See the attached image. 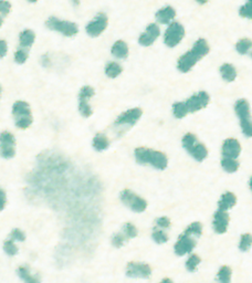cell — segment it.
Returning a JSON list of instances; mask_svg holds the SVG:
<instances>
[{"mask_svg": "<svg viewBox=\"0 0 252 283\" xmlns=\"http://www.w3.org/2000/svg\"><path fill=\"white\" fill-rule=\"evenodd\" d=\"M209 45L205 39H198L194 43V46L186 53L183 54L177 62V67L180 72L187 73L192 67L196 66V63L200 61L204 57L209 53Z\"/></svg>", "mask_w": 252, "mask_h": 283, "instance_id": "cell-1", "label": "cell"}, {"mask_svg": "<svg viewBox=\"0 0 252 283\" xmlns=\"http://www.w3.org/2000/svg\"><path fill=\"white\" fill-rule=\"evenodd\" d=\"M135 159L141 165H151L156 169L163 170L168 165V158L159 150H154L146 147H139L135 150Z\"/></svg>", "mask_w": 252, "mask_h": 283, "instance_id": "cell-2", "label": "cell"}, {"mask_svg": "<svg viewBox=\"0 0 252 283\" xmlns=\"http://www.w3.org/2000/svg\"><path fill=\"white\" fill-rule=\"evenodd\" d=\"M183 146L190 156L197 162H203L208 156V150L205 144L200 143L195 134L187 133L183 137Z\"/></svg>", "mask_w": 252, "mask_h": 283, "instance_id": "cell-3", "label": "cell"}, {"mask_svg": "<svg viewBox=\"0 0 252 283\" xmlns=\"http://www.w3.org/2000/svg\"><path fill=\"white\" fill-rule=\"evenodd\" d=\"M235 111L239 118L243 135L247 137H252V117L249 102L246 99L238 100L235 104Z\"/></svg>", "mask_w": 252, "mask_h": 283, "instance_id": "cell-4", "label": "cell"}, {"mask_svg": "<svg viewBox=\"0 0 252 283\" xmlns=\"http://www.w3.org/2000/svg\"><path fill=\"white\" fill-rule=\"evenodd\" d=\"M13 114L15 123L17 127L26 130L32 124V114H31L30 106L25 101H17L13 106Z\"/></svg>", "mask_w": 252, "mask_h": 283, "instance_id": "cell-5", "label": "cell"}, {"mask_svg": "<svg viewBox=\"0 0 252 283\" xmlns=\"http://www.w3.org/2000/svg\"><path fill=\"white\" fill-rule=\"evenodd\" d=\"M46 26L50 30L57 31L59 33H62L65 37H73L79 33V28L74 22L68 21V20H61L56 17H50L47 20Z\"/></svg>", "mask_w": 252, "mask_h": 283, "instance_id": "cell-6", "label": "cell"}, {"mask_svg": "<svg viewBox=\"0 0 252 283\" xmlns=\"http://www.w3.org/2000/svg\"><path fill=\"white\" fill-rule=\"evenodd\" d=\"M185 37V28L179 22L173 21L169 23L168 28L165 31L164 42L168 48H174L178 46Z\"/></svg>", "mask_w": 252, "mask_h": 283, "instance_id": "cell-7", "label": "cell"}, {"mask_svg": "<svg viewBox=\"0 0 252 283\" xmlns=\"http://www.w3.org/2000/svg\"><path fill=\"white\" fill-rule=\"evenodd\" d=\"M121 200L125 206H127L129 209L135 211V213H143L147 208L146 200L129 189H125L122 191Z\"/></svg>", "mask_w": 252, "mask_h": 283, "instance_id": "cell-8", "label": "cell"}, {"mask_svg": "<svg viewBox=\"0 0 252 283\" xmlns=\"http://www.w3.org/2000/svg\"><path fill=\"white\" fill-rule=\"evenodd\" d=\"M209 101H210L209 94L205 92V91H200V92L196 93L192 95V97L187 99L186 101H185V105H186L188 114L196 113L198 112V111L205 109V107L209 104Z\"/></svg>", "mask_w": 252, "mask_h": 283, "instance_id": "cell-9", "label": "cell"}, {"mask_svg": "<svg viewBox=\"0 0 252 283\" xmlns=\"http://www.w3.org/2000/svg\"><path fill=\"white\" fill-rule=\"evenodd\" d=\"M95 91L92 86L85 85L81 89L80 94H79V111L82 117H90L93 113L91 105L89 104V100L94 97Z\"/></svg>", "mask_w": 252, "mask_h": 283, "instance_id": "cell-10", "label": "cell"}, {"mask_svg": "<svg viewBox=\"0 0 252 283\" xmlns=\"http://www.w3.org/2000/svg\"><path fill=\"white\" fill-rule=\"evenodd\" d=\"M109 25V19L108 16L103 13L98 14L95 18L89 22V25L86 26L85 30L86 33H88L90 37H98V35L103 33V31H105L106 28Z\"/></svg>", "mask_w": 252, "mask_h": 283, "instance_id": "cell-11", "label": "cell"}, {"mask_svg": "<svg viewBox=\"0 0 252 283\" xmlns=\"http://www.w3.org/2000/svg\"><path fill=\"white\" fill-rule=\"evenodd\" d=\"M0 155L3 158H13L16 155V138L10 132L0 134Z\"/></svg>", "mask_w": 252, "mask_h": 283, "instance_id": "cell-12", "label": "cell"}, {"mask_svg": "<svg viewBox=\"0 0 252 283\" xmlns=\"http://www.w3.org/2000/svg\"><path fill=\"white\" fill-rule=\"evenodd\" d=\"M197 245L196 238L190 236L186 233H184L182 236H179L178 240L175 244L174 250L177 256H185V254L190 253Z\"/></svg>", "mask_w": 252, "mask_h": 283, "instance_id": "cell-13", "label": "cell"}, {"mask_svg": "<svg viewBox=\"0 0 252 283\" xmlns=\"http://www.w3.org/2000/svg\"><path fill=\"white\" fill-rule=\"evenodd\" d=\"M142 114H143V111L139 109V107H134V109L127 110L126 112L122 113L120 117L116 118L114 125L119 126V127H123V126L129 127V126L135 125L142 117Z\"/></svg>", "mask_w": 252, "mask_h": 283, "instance_id": "cell-14", "label": "cell"}, {"mask_svg": "<svg viewBox=\"0 0 252 283\" xmlns=\"http://www.w3.org/2000/svg\"><path fill=\"white\" fill-rule=\"evenodd\" d=\"M126 274L129 278H140L146 279L152 274L151 266L142 262H129L126 266Z\"/></svg>", "mask_w": 252, "mask_h": 283, "instance_id": "cell-15", "label": "cell"}, {"mask_svg": "<svg viewBox=\"0 0 252 283\" xmlns=\"http://www.w3.org/2000/svg\"><path fill=\"white\" fill-rule=\"evenodd\" d=\"M160 34V29L158 25L156 23H151L145 30L144 33L141 34V37L139 38V42L141 46L143 47H149L152 46L153 43L156 41V39L159 37Z\"/></svg>", "mask_w": 252, "mask_h": 283, "instance_id": "cell-16", "label": "cell"}, {"mask_svg": "<svg viewBox=\"0 0 252 283\" xmlns=\"http://www.w3.org/2000/svg\"><path fill=\"white\" fill-rule=\"evenodd\" d=\"M222 156L226 158L237 159L241 153V145L238 139L227 138L222 144Z\"/></svg>", "mask_w": 252, "mask_h": 283, "instance_id": "cell-17", "label": "cell"}, {"mask_svg": "<svg viewBox=\"0 0 252 283\" xmlns=\"http://www.w3.org/2000/svg\"><path fill=\"white\" fill-rule=\"evenodd\" d=\"M212 225H214V230L217 233H226L228 229V226H229V215H228L227 211L219 210V209L216 211Z\"/></svg>", "mask_w": 252, "mask_h": 283, "instance_id": "cell-18", "label": "cell"}, {"mask_svg": "<svg viewBox=\"0 0 252 283\" xmlns=\"http://www.w3.org/2000/svg\"><path fill=\"white\" fill-rule=\"evenodd\" d=\"M176 17V10L171 6L164 7L156 13V20L161 25H169L174 21Z\"/></svg>", "mask_w": 252, "mask_h": 283, "instance_id": "cell-19", "label": "cell"}, {"mask_svg": "<svg viewBox=\"0 0 252 283\" xmlns=\"http://www.w3.org/2000/svg\"><path fill=\"white\" fill-rule=\"evenodd\" d=\"M236 202H237V197H236V195L230 193V191H227V193H224L221 198H220V200L218 202V209L227 211L231 209L232 207L236 205Z\"/></svg>", "mask_w": 252, "mask_h": 283, "instance_id": "cell-20", "label": "cell"}, {"mask_svg": "<svg viewBox=\"0 0 252 283\" xmlns=\"http://www.w3.org/2000/svg\"><path fill=\"white\" fill-rule=\"evenodd\" d=\"M35 40V34L32 30L27 29L23 30L19 35V42H20V48L25 50H28L29 48L32 47Z\"/></svg>", "mask_w": 252, "mask_h": 283, "instance_id": "cell-21", "label": "cell"}, {"mask_svg": "<svg viewBox=\"0 0 252 283\" xmlns=\"http://www.w3.org/2000/svg\"><path fill=\"white\" fill-rule=\"evenodd\" d=\"M220 74L226 82H234L237 78V70L230 63H224L220 67Z\"/></svg>", "mask_w": 252, "mask_h": 283, "instance_id": "cell-22", "label": "cell"}, {"mask_svg": "<svg viewBox=\"0 0 252 283\" xmlns=\"http://www.w3.org/2000/svg\"><path fill=\"white\" fill-rule=\"evenodd\" d=\"M111 52L117 59H125L128 55V46L124 41L119 40L113 45Z\"/></svg>", "mask_w": 252, "mask_h": 283, "instance_id": "cell-23", "label": "cell"}, {"mask_svg": "<svg viewBox=\"0 0 252 283\" xmlns=\"http://www.w3.org/2000/svg\"><path fill=\"white\" fill-rule=\"evenodd\" d=\"M110 146V139L104 133H97L93 138V147L97 151H103Z\"/></svg>", "mask_w": 252, "mask_h": 283, "instance_id": "cell-24", "label": "cell"}, {"mask_svg": "<svg viewBox=\"0 0 252 283\" xmlns=\"http://www.w3.org/2000/svg\"><path fill=\"white\" fill-rule=\"evenodd\" d=\"M18 274L25 283H40V279L37 276H33V274L30 272V269L28 266H20V268L18 269Z\"/></svg>", "mask_w": 252, "mask_h": 283, "instance_id": "cell-25", "label": "cell"}, {"mask_svg": "<svg viewBox=\"0 0 252 283\" xmlns=\"http://www.w3.org/2000/svg\"><path fill=\"white\" fill-rule=\"evenodd\" d=\"M221 166L223 170H226L227 173H235V171H237L239 169L240 164L237 159L222 157Z\"/></svg>", "mask_w": 252, "mask_h": 283, "instance_id": "cell-26", "label": "cell"}, {"mask_svg": "<svg viewBox=\"0 0 252 283\" xmlns=\"http://www.w3.org/2000/svg\"><path fill=\"white\" fill-rule=\"evenodd\" d=\"M122 71H123V69H122L120 63H117V62H110L108 63V66L105 67V73L109 78H111V79L119 77V75L122 73Z\"/></svg>", "mask_w": 252, "mask_h": 283, "instance_id": "cell-27", "label": "cell"}, {"mask_svg": "<svg viewBox=\"0 0 252 283\" xmlns=\"http://www.w3.org/2000/svg\"><path fill=\"white\" fill-rule=\"evenodd\" d=\"M236 50L240 54H248L252 50V40L247 38L239 40L236 45Z\"/></svg>", "mask_w": 252, "mask_h": 283, "instance_id": "cell-28", "label": "cell"}, {"mask_svg": "<svg viewBox=\"0 0 252 283\" xmlns=\"http://www.w3.org/2000/svg\"><path fill=\"white\" fill-rule=\"evenodd\" d=\"M232 271L229 266H223L220 268L217 274V280L219 283H230L231 282Z\"/></svg>", "mask_w": 252, "mask_h": 283, "instance_id": "cell-29", "label": "cell"}, {"mask_svg": "<svg viewBox=\"0 0 252 283\" xmlns=\"http://www.w3.org/2000/svg\"><path fill=\"white\" fill-rule=\"evenodd\" d=\"M173 114L176 118H183L188 115V111L185 105V102H177L173 105Z\"/></svg>", "mask_w": 252, "mask_h": 283, "instance_id": "cell-30", "label": "cell"}, {"mask_svg": "<svg viewBox=\"0 0 252 283\" xmlns=\"http://www.w3.org/2000/svg\"><path fill=\"white\" fill-rule=\"evenodd\" d=\"M185 233L190 234V236L195 238H199L203 233V226L200 222H192L191 225L187 227V229L185 230Z\"/></svg>", "mask_w": 252, "mask_h": 283, "instance_id": "cell-31", "label": "cell"}, {"mask_svg": "<svg viewBox=\"0 0 252 283\" xmlns=\"http://www.w3.org/2000/svg\"><path fill=\"white\" fill-rule=\"evenodd\" d=\"M152 238H153V240H154L156 244H158V245L165 244V242L168 241L167 233H165L164 230H160L158 228H156V229H154V231H153Z\"/></svg>", "mask_w": 252, "mask_h": 283, "instance_id": "cell-32", "label": "cell"}, {"mask_svg": "<svg viewBox=\"0 0 252 283\" xmlns=\"http://www.w3.org/2000/svg\"><path fill=\"white\" fill-rule=\"evenodd\" d=\"M252 246V234L251 233H245L242 234L241 238H240V242H239V249L243 251H248Z\"/></svg>", "mask_w": 252, "mask_h": 283, "instance_id": "cell-33", "label": "cell"}, {"mask_svg": "<svg viewBox=\"0 0 252 283\" xmlns=\"http://www.w3.org/2000/svg\"><path fill=\"white\" fill-rule=\"evenodd\" d=\"M10 9H11V5L9 1H6V0H0V27L2 26L3 19L9 15Z\"/></svg>", "mask_w": 252, "mask_h": 283, "instance_id": "cell-34", "label": "cell"}, {"mask_svg": "<svg viewBox=\"0 0 252 283\" xmlns=\"http://www.w3.org/2000/svg\"><path fill=\"white\" fill-rule=\"evenodd\" d=\"M200 264V258L197 254H190L186 261V268L189 272H194L196 271L197 266Z\"/></svg>", "mask_w": 252, "mask_h": 283, "instance_id": "cell-35", "label": "cell"}, {"mask_svg": "<svg viewBox=\"0 0 252 283\" xmlns=\"http://www.w3.org/2000/svg\"><path fill=\"white\" fill-rule=\"evenodd\" d=\"M3 250H5V252L10 257L16 256V254H17V252H18V248H17V246L15 245L13 239L5 241V244H3Z\"/></svg>", "mask_w": 252, "mask_h": 283, "instance_id": "cell-36", "label": "cell"}, {"mask_svg": "<svg viewBox=\"0 0 252 283\" xmlns=\"http://www.w3.org/2000/svg\"><path fill=\"white\" fill-rule=\"evenodd\" d=\"M28 59V50H25L20 48V49L17 50L15 52V61L18 63V65H22L25 63Z\"/></svg>", "mask_w": 252, "mask_h": 283, "instance_id": "cell-37", "label": "cell"}, {"mask_svg": "<svg viewBox=\"0 0 252 283\" xmlns=\"http://www.w3.org/2000/svg\"><path fill=\"white\" fill-rule=\"evenodd\" d=\"M123 230L126 238H135L137 236V228L133 224H131V222L125 224Z\"/></svg>", "mask_w": 252, "mask_h": 283, "instance_id": "cell-38", "label": "cell"}, {"mask_svg": "<svg viewBox=\"0 0 252 283\" xmlns=\"http://www.w3.org/2000/svg\"><path fill=\"white\" fill-rule=\"evenodd\" d=\"M125 240H126L125 234L119 233L114 234V236H113L112 245L114 247H116V248H121V247L125 244Z\"/></svg>", "mask_w": 252, "mask_h": 283, "instance_id": "cell-39", "label": "cell"}, {"mask_svg": "<svg viewBox=\"0 0 252 283\" xmlns=\"http://www.w3.org/2000/svg\"><path fill=\"white\" fill-rule=\"evenodd\" d=\"M156 226L158 227L159 229H167L171 227V220L167 217H160L156 220Z\"/></svg>", "mask_w": 252, "mask_h": 283, "instance_id": "cell-40", "label": "cell"}, {"mask_svg": "<svg viewBox=\"0 0 252 283\" xmlns=\"http://www.w3.org/2000/svg\"><path fill=\"white\" fill-rule=\"evenodd\" d=\"M11 239L16 241H23L26 239V234L20 229H14L11 233Z\"/></svg>", "mask_w": 252, "mask_h": 283, "instance_id": "cell-41", "label": "cell"}, {"mask_svg": "<svg viewBox=\"0 0 252 283\" xmlns=\"http://www.w3.org/2000/svg\"><path fill=\"white\" fill-rule=\"evenodd\" d=\"M7 204V196H6V193L5 190L0 188V211L5 209Z\"/></svg>", "mask_w": 252, "mask_h": 283, "instance_id": "cell-42", "label": "cell"}, {"mask_svg": "<svg viewBox=\"0 0 252 283\" xmlns=\"http://www.w3.org/2000/svg\"><path fill=\"white\" fill-rule=\"evenodd\" d=\"M8 52V45L5 40H0V59H2Z\"/></svg>", "mask_w": 252, "mask_h": 283, "instance_id": "cell-43", "label": "cell"}, {"mask_svg": "<svg viewBox=\"0 0 252 283\" xmlns=\"http://www.w3.org/2000/svg\"><path fill=\"white\" fill-rule=\"evenodd\" d=\"M160 283H174L173 282L171 279H168V278H166V279H163V280L160 281Z\"/></svg>", "mask_w": 252, "mask_h": 283, "instance_id": "cell-44", "label": "cell"}, {"mask_svg": "<svg viewBox=\"0 0 252 283\" xmlns=\"http://www.w3.org/2000/svg\"><path fill=\"white\" fill-rule=\"evenodd\" d=\"M196 1L198 2L199 5H205V3H206L208 1V0H196Z\"/></svg>", "mask_w": 252, "mask_h": 283, "instance_id": "cell-45", "label": "cell"}, {"mask_svg": "<svg viewBox=\"0 0 252 283\" xmlns=\"http://www.w3.org/2000/svg\"><path fill=\"white\" fill-rule=\"evenodd\" d=\"M72 1L74 5H79V3H80V0H72Z\"/></svg>", "mask_w": 252, "mask_h": 283, "instance_id": "cell-46", "label": "cell"}, {"mask_svg": "<svg viewBox=\"0 0 252 283\" xmlns=\"http://www.w3.org/2000/svg\"><path fill=\"white\" fill-rule=\"evenodd\" d=\"M249 186H250V189L252 190V177L250 178V181H249Z\"/></svg>", "mask_w": 252, "mask_h": 283, "instance_id": "cell-47", "label": "cell"}, {"mask_svg": "<svg viewBox=\"0 0 252 283\" xmlns=\"http://www.w3.org/2000/svg\"><path fill=\"white\" fill-rule=\"evenodd\" d=\"M28 1H30V2H35V1H38V0H28Z\"/></svg>", "mask_w": 252, "mask_h": 283, "instance_id": "cell-48", "label": "cell"}, {"mask_svg": "<svg viewBox=\"0 0 252 283\" xmlns=\"http://www.w3.org/2000/svg\"><path fill=\"white\" fill-rule=\"evenodd\" d=\"M0 97H1V86H0Z\"/></svg>", "mask_w": 252, "mask_h": 283, "instance_id": "cell-49", "label": "cell"}, {"mask_svg": "<svg viewBox=\"0 0 252 283\" xmlns=\"http://www.w3.org/2000/svg\"><path fill=\"white\" fill-rule=\"evenodd\" d=\"M251 57H252V52H251Z\"/></svg>", "mask_w": 252, "mask_h": 283, "instance_id": "cell-50", "label": "cell"}]
</instances>
